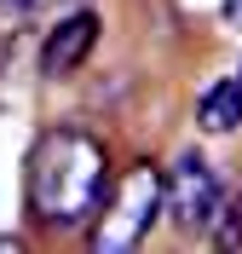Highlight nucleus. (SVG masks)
Listing matches in <instances>:
<instances>
[{
    "label": "nucleus",
    "mask_w": 242,
    "mask_h": 254,
    "mask_svg": "<svg viewBox=\"0 0 242 254\" xmlns=\"http://www.w3.org/2000/svg\"><path fill=\"white\" fill-rule=\"evenodd\" d=\"M23 196L29 214L52 231L93 225L110 196V156L81 127H47L23 156Z\"/></svg>",
    "instance_id": "nucleus-1"
},
{
    "label": "nucleus",
    "mask_w": 242,
    "mask_h": 254,
    "mask_svg": "<svg viewBox=\"0 0 242 254\" xmlns=\"http://www.w3.org/2000/svg\"><path fill=\"white\" fill-rule=\"evenodd\" d=\"M161 196H167V174H161L156 162H133L127 174L110 185L104 208H98V220L87 225V243L98 254H127L145 243V231L156 225L161 214Z\"/></svg>",
    "instance_id": "nucleus-2"
},
{
    "label": "nucleus",
    "mask_w": 242,
    "mask_h": 254,
    "mask_svg": "<svg viewBox=\"0 0 242 254\" xmlns=\"http://www.w3.org/2000/svg\"><path fill=\"white\" fill-rule=\"evenodd\" d=\"M161 208H167V220H173L185 237H196V231H213L219 208H225L219 174H213V168L196 156V150H179L173 168H167V196H161Z\"/></svg>",
    "instance_id": "nucleus-3"
},
{
    "label": "nucleus",
    "mask_w": 242,
    "mask_h": 254,
    "mask_svg": "<svg viewBox=\"0 0 242 254\" xmlns=\"http://www.w3.org/2000/svg\"><path fill=\"white\" fill-rule=\"evenodd\" d=\"M93 47H98V17L87 12V6L64 12V17L47 29V41H41V75H47V81L75 75L81 64H87V52H93Z\"/></svg>",
    "instance_id": "nucleus-4"
},
{
    "label": "nucleus",
    "mask_w": 242,
    "mask_h": 254,
    "mask_svg": "<svg viewBox=\"0 0 242 254\" xmlns=\"http://www.w3.org/2000/svg\"><path fill=\"white\" fill-rule=\"evenodd\" d=\"M196 127L202 133H237L242 127V81H213L196 98Z\"/></svg>",
    "instance_id": "nucleus-5"
},
{
    "label": "nucleus",
    "mask_w": 242,
    "mask_h": 254,
    "mask_svg": "<svg viewBox=\"0 0 242 254\" xmlns=\"http://www.w3.org/2000/svg\"><path fill=\"white\" fill-rule=\"evenodd\" d=\"M213 243H219V249H237V243H242V196H231V202L219 208V220H213Z\"/></svg>",
    "instance_id": "nucleus-6"
},
{
    "label": "nucleus",
    "mask_w": 242,
    "mask_h": 254,
    "mask_svg": "<svg viewBox=\"0 0 242 254\" xmlns=\"http://www.w3.org/2000/svg\"><path fill=\"white\" fill-rule=\"evenodd\" d=\"M41 6H47V0H0L6 17H29V12H41Z\"/></svg>",
    "instance_id": "nucleus-7"
},
{
    "label": "nucleus",
    "mask_w": 242,
    "mask_h": 254,
    "mask_svg": "<svg viewBox=\"0 0 242 254\" xmlns=\"http://www.w3.org/2000/svg\"><path fill=\"white\" fill-rule=\"evenodd\" d=\"M225 23H231V29L242 35V0H225Z\"/></svg>",
    "instance_id": "nucleus-8"
},
{
    "label": "nucleus",
    "mask_w": 242,
    "mask_h": 254,
    "mask_svg": "<svg viewBox=\"0 0 242 254\" xmlns=\"http://www.w3.org/2000/svg\"><path fill=\"white\" fill-rule=\"evenodd\" d=\"M64 6H75V0H64Z\"/></svg>",
    "instance_id": "nucleus-9"
}]
</instances>
